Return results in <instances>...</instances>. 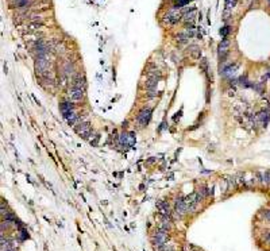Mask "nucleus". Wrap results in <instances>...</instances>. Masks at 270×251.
<instances>
[{"label":"nucleus","mask_w":270,"mask_h":251,"mask_svg":"<svg viewBox=\"0 0 270 251\" xmlns=\"http://www.w3.org/2000/svg\"><path fill=\"white\" fill-rule=\"evenodd\" d=\"M180 18H181V15H180V12H178V8H172L169 11L168 14H166V16H165V23H168V24H174V23H177V22L180 20Z\"/></svg>","instance_id":"2"},{"label":"nucleus","mask_w":270,"mask_h":251,"mask_svg":"<svg viewBox=\"0 0 270 251\" xmlns=\"http://www.w3.org/2000/svg\"><path fill=\"white\" fill-rule=\"evenodd\" d=\"M151 119V109L150 108H145L139 112L138 115V123L140 126H146Z\"/></svg>","instance_id":"4"},{"label":"nucleus","mask_w":270,"mask_h":251,"mask_svg":"<svg viewBox=\"0 0 270 251\" xmlns=\"http://www.w3.org/2000/svg\"><path fill=\"white\" fill-rule=\"evenodd\" d=\"M89 131H91V127H89V124L88 123H80L79 127H77V132L81 134V135H88L89 134Z\"/></svg>","instance_id":"9"},{"label":"nucleus","mask_w":270,"mask_h":251,"mask_svg":"<svg viewBox=\"0 0 270 251\" xmlns=\"http://www.w3.org/2000/svg\"><path fill=\"white\" fill-rule=\"evenodd\" d=\"M269 3H270V0H269Z\"/></svg>","instance_id":"18"},{"label":"nucleus","mask_w":270,"mask_h":251,"mask_svg":"<svg viewBox=\"0 0 270 251\" xmlns=\"http://www.w3.org/2000/svg\"><path fill=\"white\" fill-rule=\"evenodd\" d=\"M236 68H238V66H236V65H234V66L231 65L230 68H225V69H224V72H223V74H224V76H227V77L232 76V74H234V73H235Z\"/></svg>","instance_id":"12"},{"label":"nucleus","mask_w":270,"mask_h":251,"mask_svg":"<svg viewBox=\"0 0 270 251\" xmlns=\"http://www.w3.org/2000/svg\"><path fill=\"white\" fill-rule=\"evenodd\" d=\"M120 141H122V143H124L126 146H132L134 145V142H135V139L131 134H123L120 136Z\"/></svg>","instance_id":"8"},{"label":"nucleus","mask_w":270,"mask_h":251,"mask_svg":"<svg viewBox=\"0 0 270 251\" xmlns=\"http://www.w3.org/2000/svg\"><path fill=\"white\" fill-rule=\"evenodd\" d=\"M158 208H160V211L162 213V216H169V205L166 204V202H160V205H158Z\"/></svg>","instance_id":"10"},{"label":"nucleus","mask_w":270,"mask_h":251,"mask_svg":"<svg viewBox=\"0 0 270 251\" xmlns=\"http://www.w3.org/2000/svg\"><path fill=\"white\" fill-rule=\"evenodd\" d=\"M170 227H172V223H170V219L169 216H164V219H162V224H161V228L165 231L170 230Z\"/></svg>","instance_id":"11"},{"label":"nucleus","mask_w":270,"mask_h":251,"mask_svg":"<svg viewBox=\"0 0 270 251\" xmlns=\"http://www.w3.org/2000/svg\"><path fill=\"white\" fill-rule=\"evenodd\" d=\"M168 231H165V230H158L157 231V234H155V236H154V245L160 249V247H162L164 245H166V242H168Z\"/></svg>","instance_id":"1"},{"label":"nucleus","mask_w":270,"mask_h":251,"mask_svg":"<svg viewBox=\"0 0 270 251\" xmlns=\"http://www.w3.org/2000/svg\"><path fill=\"white\" fill-rule=\"evenodd\" d=\"M47 68H49V61H47L46 55H39L36 60V72L43 74L45 72H47Z\"/></svg>","instance_id":"3"},{"label":"nucleus","mask_w":270,"mask_h":251,"mask_svg":"<svg viewBox=\"0 0 270 251\" xmlns=\"http://www.w3.org/2000/svg\"><path fill=\"white\" fill-rule=\"evenodd\" d=\"M195 14H196V10L192 8L191 12H185V14H184V18H185V20H193Z\"/></svg>","instance_id":"13"},{"label":"nucleus","mask_w":270,"mask_h":251,"mask_svg":"<svg viewBox=\"0 0 270 251\" xmlns=\"http://www.w3.org/2000/svg\"><path fill=\"white\" fill-rule=\"evenodd\" d=\"M174 212H176V216L177 217H181L184 215L185 212H188L186 211V204H185V198H180V200H177V202H176V209H174Z\"/></svg>","instance_id":"5"},{"label":"nucleus","mask_w":270,"mask_h":251,"mask_svg":"<svg viewBox=\"0 0 270 251\" xmlns=\"http://www.w3.org/2000/svg\"><path fill=\"white\" fill-rule=\"evenodd\" d=\"M84 96V91L83 89H77V88H72L70 91V99L73 101H80Z\"/></svg>","instance_id":"6"},{"label":"nucleus","mask_w":270,"mask_h":251,"mask_svg":"<svg viewBox=\"0 0 270 251\" xmlns=\"http://www.w3.org/2000/svg\"><path fill=\"white\" fill-rule=\"evenodd\" d=\"M268 243H270V234H269V236H268Z\"/></svg>","instance_id":"17"},{"label":"nucleus","mask_w":270,"mask_h":251,"mask_svg":"<svg viewBox=\"0 0 270 251\" xmlns=\"http://www.w3.org/2000/svg\"><path fill=\"white\" fill-rule=\"evenodd\" d=\"M266 219H269V220H270V211H269L268 213H266Z\"/></svg>","instance_id":"16"},{"label":"nucleus","mask_w":270,"mask_h":251,"mask_svg":"<svg viewBox=\"0 0 270 251\" xmlns=\"http://www.w3.org/2000/svg\"><path fill=\"white\" fill-rule=\"evenodd\" d=\"M228 28H230V27H227V26H225V27H223V30H220V34L223 35V36H225V35H227V32L230 31Z\"/></svg>","instance_id":"15"},{"label":"nucleus","mask_w":270,"mask_h":251,"mask_svg":"<svg viewBox=\"0 0 270 251\" xmlns=\"http://www.w3.org/2000/svg\"><path fill=\"white\" fill-rule=\"evenodd\" d=\"M174 2H177L176 8H181V7H182V6H185L186 3H189V0H174Z\"/></svg>","instance_id":"14"},{"label":"nucleus","mask_w":270,"mask_h":251,"mask_svg":"<svg viewBox=\"0 0 270 251\" xmlns=\"http://www.w3.org/2000/svg\"><path fill=\"white\" fill-rule=\"evenodd\" d=\"M228 46H230V42H228V39H223L220 42L219 45V57H224L225 54H227V50H228Z\"/></svg>","instance_id":"7"}]
</instances>
